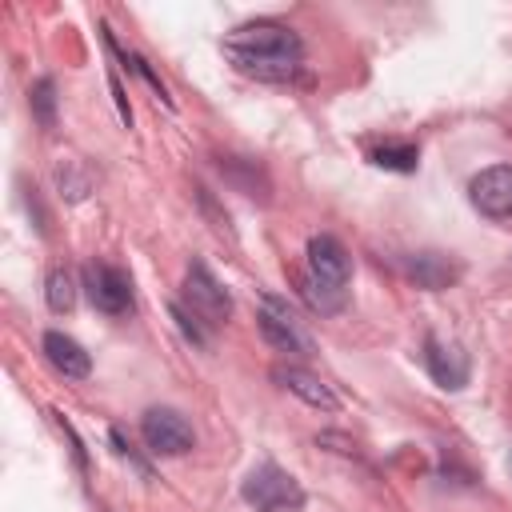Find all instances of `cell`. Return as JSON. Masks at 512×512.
<instances>
[{
	"label": "cell",
	"mask_w": 512,
	"mask_h": 512,
	"mask_svg": "<svg viewBox=\"0 0 512 512\" xmlns=\"http://www.w3.org/2000/svg\"><path fill=\"white\" fill-rule=\"evenodd\" d=\"M56 184H60V192H64L68 200H84L88 188H92L88 172H76V164H60V168H56Z\"/></svg>",
	"instance_id": "e0dca14e"
},
{
	"label": "cell",
	"mask_w": 512,
	"mask_h": 512,
	"mask_svg": "<svg viewBox=\"0 0 512 512\" xmlns=\"http://www.w3.org/2000/svg\"><path fill=\"white\" fill-rule=\"evenodd\" d=\"M172 320L180 324V332H184V336H188L192 344H208V332H204V328L196 324V316H192V312H188L184 304H172Z\"/></svg>",
	"instance_id": "ac0fdd59"
},
{
	"label": "cell",
	"mask_w": 512,
	"mask_h": 512,
	"mask_svg": "<svg viewBox=\"0 0 512 512\" xmlns=\"http://www.w3.org/2000/svg\"><path fill=\"white\" fill-rule=\"evenodd\" d=\"M224 60L252 80L284 84L304 68V40L280 20H252L224 36Z\"/></svg>",
	"instance_id": "6da1fadb"
},
{
	"label": "cell",
	"mask_w": 512,
	"mask_h": 512,
	"mask_svg": "<svg viewBox=\"0 0 512 512\" xmlns=\"http://www.w3.org/2000/svg\"><path fill=\"white\" fill-rule=\"evenodd\" d=\"M348 276H352V260L344 252V244L328 232L308 240L304 252V276H300V292L308 300L312 312H340L344 296H348Z\"/></svg>",
	"instance_id": "7a4b0ae2"
},
{
	"label": "cell",
	"mask_w": 512,
	"mask_h": 512,
	"mask_svg": "<svg viewBox=\"0 0 512 512\" xmlns=\"http://www.w3.org/2000/svg\"><path fill=\"white\" fill-rule=\"evenodd\" d=\"M84 292H88L92 308L104 312V316L132 312V280H128L124 268H116L108 260H88L84 264Z\"/></svg>",
	"instance_id": "5b68a950"
},
{
	"label": "cell",
	"mask_w": 512,
	"mask_h": 512,
	"mask_svg": "<svg viewBox=\"0 0 512 512\" xmlns=\"http://www.w3.org/2000/svg\"><path fill=\"white\" fill-rule=\"evenodd\" d=\"M220 172H224V176H228L244 196H260V200H268V192H264V188H256V180H260V184H268V180H264V172H260L252 160H224V164H220Z\"/></svg>",
	"instance_id": "2e32d148"
},
{
	"label": "cell",
	"mask_w": 512,
	"mask_h": 512,
	"mask_svg": "<svg viewBox=\"0 0 512 512\" xmlns=\"http://www.w3.org/2000/svg\"><path fill=\"white\" fill-rule=\"evenodd\" d=\"M424 364H428V376L440 384V388H464L468 376H472V364H468V352L456 348V344H440L436 336L424 340Z\"/></svg>",
	"instance_id": "9c48e42d"
},
{
	"label": "cell",
	"mask_w": 512,
	"mask_h": 512,
	"mask_svg": "<svg viewBox=\"0 0 512 512\" xmlns=\"http://www.w3.org/2000/svg\"><path fill=\"white\" fill-rule=\"evenodd\" d=\"M460 264L452 260V256H444V252H416L412 260H408V276L420 284V288H428V292H440V288H452L456 280H460Z\"/></svg>",
	"instance_id": "8fae6325"
},
{
	"label": "cell",
	"mask_w": 512,
	"mask_h": 512,
	"mask_svg": "<svg viewBox=\"0 0 512 512\" xmlns=\"http://www.w3.org/2000/svg\"><path fill=\"white\" fill-rule=\"evenodd\" d=\"M240 496L256 508V512H300L304 508V488L292 472H284L280 464L264 460L256 464L244 484H240Z\"/></svg>",
	"instance_id": "3957f363"
},
{
	"label": "cell",
	"mask_w": 512,
	"mask_h": 512,
	"mask_svg": "<svg viewBox=\"0 0 512 512\" xmlns=\"http://www.w3.org/2000/svg\"><path fill=\"white\" fill-rule=\"evenodd\" d=\"M264 340L276 348V352H292V356H312V340L300 332L296 316L288 312V304L280 296H264L260 300V316H256Z\"/></svg>",
	"instance_id": "52a82bcc"
},
{
	"label": "cell",
	"mask_w": 512,
	"mask_h": 512,
	"mask_svg": "<svg viewBox=\"0 0 512 512\" xmlns=\"http://www.w3.org/2000/svg\"><path fill=\"white\" fill-rule=\"evenodd\" d=\"M272 380H276L280 388L296 392V396H300L304 404H312V408H324V412H336V408H340V396H336L320 376H312L308 368L280 364V368H272Z\"/></svg>",
	"instance_id": "30bf717a"
},
{
	"label": "cell",
	"mask_w": 512,
	"mask_h": 512,
	"mask_svg": "<svg viewBox=\"0 0 512 512\" xmlns=\"http://www.w3.org/2000/svg\"><path fill=\"white\" fill-rule=\"evenodd\" d=\"M468 196L480 216L488 220H508L512 216V164H492L472 176Z\"/></svg>",
	"instance_id": "ba28073f"
},
{
	"label": "cell",
	"mask_w": 512,
	"mask_h": 512,
	"mask_svg": "<svg viewBox=\"0 0 512 512\" xmlns=\"http://www.w3.org/2000/svg\"><path fill=\"white\" fill-rule=\"evenodd\" d=\"M44 300L52 312H72L76 308V284H72V272L68 268H52L48 280H44Z\"/></svg>",
	"instance_id": "5bb4252c"
},
{
	"label": "cell",
	"mask_w": 512,
	"mask_h": 512,
	"mask_svg": "<svg viewBox=\"0 0 512 512\" xmlns=\"http://www.w3.org/2000/svg\"><path fill=\"white\" fill-rule=\"evenodd\" d=\"M416 160H420V148L408 144V140H400V144H380V148L372 152V164H380V168H388V172H412Z\"/></svg>",
	"instance_id": "9a60e30c"
},
{
	"label": "cell",
	"mask_w": 512,
	"mask_h": 512,
	"mask_svg": "<svg viewBox=\"0 0 512 512\" xmlns=\"http://www.w3.org/2000/svg\"><path fill=\"white\" fill-rule=\"evenodd\" d=\"M44 356H48V364H52L60 376H68V380H84V376L92 372V356H88L72 336H64V332H44Z\"/></svg>",
	"instance_id": "7c38bea8"
},
{
	"label": "cell",
	"mask_w": 512,
	"mask_h": 512,
	"mask_svg": "<svg viewBox=\"0 0 512 512\" xmlns=\"http://www.w3.org/2000/svg\"><path fill=\"white\" fill-rule=\"evenodd\" d=\"M184 304L196 320H204L208 328H220L228 316H232V296L224 292V284L200 264L192 260L188 272H184Z\"/></svg>",
	"instance_id": "277c9868"
},
{
	"label": "cell",
	"mask_w": 512,
	"mask_h": 512,
	"mask_svg": "<svg viewBox=\"0 0 512 512\" xmlns=\"http://www.w3.org/2000/svg\"><path fill=\"white\" fill-rule=\"evenodd\" d=\"M140 436H144L148 452H156V456H184L196 444L192 424L176 408H148L140 420Z\"/></svg>",
	"instance_id": "8992f818"
},
{
	"label": "cell",
	"mask_w": 512,
	"mask_h": 512,
	"mask_svg": "<svg viewBox=\"0 0 512 512\" xmlns=\"http://www.w3.org/2000/svg\"><path fill=\"white\" fill-rule=\"evenodd\" d=\"M28 108H32V120L48 132V128H56V84H52V76H40L32 88H28Z\"/></svg>",
	"instance_id": "4fadbf2b"
}]
</instances>
